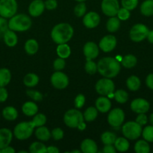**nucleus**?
Instances as JSON below:
<instances>
[{
    "mask_svg": "<svg viewBox=\"0 0 153 153\" xmlns=\"http://www.w3.org/2000/svg\"><path fill=\"white\" fill-rule=\"evenodd\" d=\"M32 26V20L29 16L24 13L15 14L8 21L9 29L14 31H26Z\"/></svg>",
    "mask_w": 153,
    "mask_h": 153,
    "instance_id": "obj_3",
    "label": "nucleus"
},
{
    "mask_svg": "<svg viewBox=\"0 0 153 153\" xmlns=\"http://www.w3.org/2000/svg\"><path fill=\"white\" fill-rule=\"evenodd\" d=\"M13 134L8 128H0V149L9 146L12 140Z\"/></svg>",
    "mask_w": 153,
    "mask_h": 153,
    "instance_id": "obj_19",
    "label": "nucleus"
},
{
    "mask_svg": "<svg viewBox=\"0 0 153 153\" xmlns=\"http://www.w3.org/2000/svg\"><path fill=\"white\" fill-rule=\"evenodd\" d=\"M148 31L149 30L146 25L144 24L137 23L133 25L130 28L129 36L132 41L139 43L146 38Z\"/></svg>",
    "mask_w": 153,
    "mask_h": 153,
    "instance_id": "obj_7",
    "label": "nucleus"
},
{
    "mask_svg": "<svg viewBox=\"0 0 153 153\" xmlns=\"http://www.w3.org/2000/svg\"><path fill=\"white\" fill-rule=\"evenodd\" d=\"M8 29V22L6 20V18L1 16L0 17V38L3 37L4 34Z\"/></svg>",
    "mask_w": 153,
    "mask_h": 153,
    "instance_id": "obj_46",
    "label": "nucleus"
},
{
    "mask_svg": "<svg viewBox=\"0 0 153 153\" xmlns=\"http://www.w3.org/2000/svg\"><path fill=\"white\" fill-rule=\"evenodd\" d=\"M65 67V61L64 58H58L54 61L53 68L56 71H61Z\"/></svg>",
    "mask_w": 153,
    "mask_h": 153,
    "instance_id": "obj_47",
    "label": "nucleus"
},
{
    "mask_svg": "<svg viewBox=\"0 0 153 153\" xmlns=\"http://www.w3.org/2000/svg\"><path fill=\"white\" fill-rule=\"evenodd\" d=\"M121 2L123 7L129 10H133L137 6L138 0H122Z\"/></svg>",
    "mask_w": 153,
    "mask_h": 153,
    "instance_id": "obj_43",
    "label": "nucleus"
},
{
    "mask_svg": "<svg viewBox=\"0 0 153 153\" xmlns=\"http://www.w3.org/2000/svg\"><path fill=\"white\" fill-rule=\"evenodd\" d=\"M85 70L88 74H94L96 72H98V65L92 60H87L85 64Z\"/></svg>",
    "mask_w": 153,
    "mask_h": 153,
    "instance_id": "obj_41",
    "label": "nucleus"
},
{
    "mask_svg": "<svg viewBox=\"0 0 153 153\" xmlns=\"http://www.w3.org/2000/svg\"><path fill=\"white\" fill-rule=\"evenodd\" d=\"M70 48L67 43H62V44H58V46L56 48V53L59 58H68L70 55Z\"/></svg>",
    "mask_w": 153,
    "mask_h": 153,
    "instance_id": "obj_31",
    "label": "nucleus"
},
{
    "mask_svg": "<svg viewBox=\"0 0 153 153\" xmlns=\"http://www.w3.org/2000/svg\"><path fill=\"white\" fill-rule=\"evenodd\" d=\"M149 122H150V123H151V125L153 126V113L150 114V117H149Z\"/></svg>",
    "mask_w": 153,
    "mask_h": 153,
    "instance_id": "obj_59",
    "label": "nucleus"
},
{
    "mask_svg": "<svg viewBox=\"0 0 153 153\" xmlns=\"http://www.w3.org/2000/svg\"><path fill=\"white\" fill-rule=\"evenodd\" d=\"M34 128V126L32 121L21 122L15 126L14 129V135L18 140H26L32 136Z\"/></svg>",
    "mask_w": 153,
    "mask_h": 153,
    "instance_id": "obj_4",
    "label": "nucleus"
},
{
    "mask_svg": "<svg viewBox=\"0 0 153 153\" xmlns=\"http://www.w3.org/2000/svg\"><path fill=\"white\" fill-rule=\"evenodd\" d=\"M70 152H71V153H80L81 151H80V150H73V151H71Z\"/></svg>",
    "mask_w": 153,
    "mask_h": 153,
    "instance_id": "obj_60",
    "label": "nucleus"
},
{
    "mask_svg": "<svg viewBox=\"0 0 153 153\" xmlns=\"http://www.w3.org/2000/svg\"><path fill=\"white\" fill-rule=\"evenodd\" d=\"M4 41L5 44L9 47H14L16 45L18 42V38L16 34H15L14 31L8 29L3 36Z\"/></svg>",
    "mask_w": 153,
    "mask_h": 153,
    "instance_id": "obj_22",
    "label": "nucleus"
},
{
    "mask_svg": "<svg viewBox=\"0 0 153 153\" xmlns=\"http://www.w3.org/2000/svg\"><path fill=\"white\" fill-rule=\"evenodd\" d=\"M0 152L1 153H14L15 150L14 148H12L11 146H6V147L3 148V149H0Z\"/></svg>",
    "mask_w": 153,
    "mask_h": 153,
    "instance_id": "obj_55",
    "label": "nucleus"
},
{
    "mask_svg": "<svg viewBox=\"0 0 153 153\" xmlns=\"http://www.w3.org/2000/svg\"><path fill=\"white\" fill-rule=\"evenodd\" d=\"M34 134H35L36 137L41 141H46L51 137V132L46 127L44 126L38 127L37 129L34 131Z\"/></svg>",
    "mask_w": 153,
    "mask_h": 153,
    "instance_id": "obj_23",
    "label": "nucleus"
},
{
    "mask_svg": "<svg viewBox=\"0 0 153 153\" xmlns=\"http://www.w3.org/2000/svg\"><path fill=\"white\" fill-rule=\"evenodd\" d=\"M8 94L4 87H0V102H4L7 100Z\"/></svg>",
    "mask_w": 153,
    "mask_h": 153,
    "instance_id": "obj_52",
    "label": "nucleus"
},
{
    "mask_svg": "<svg viewBox=\"0 0 153 153\" xmlns=\"http://www.w3.org/2000/svg\"><path fill=\"white\" fill-rule=\"evenodd\" d=\"M146 38L150 43H152L153 44V30L148 31V35H147Z\"/></svg>",
    "mask_w": 153,
    "mask_h": 153,
    "instance_id": "obj_57",
    "label": "nucleus"
},
{
    "mask_svg": "<svg viewBox=\"0 0 153 153\" xmlns=\"http://www.w3.org/2000/svg\"><path fill=\"white\" fill-rule=\"evenodd\" d=\"M98 111L97 108L94 107H88L86 110L84 111L83 117L84 120L87 122H92L94 120L98 117Z\"/></svg>",
    "mask_w": 153,
    "mask_h": 153,
    "instance_id": "obj_36",
    "label": "nucleus"
},
{
    "mask_svg": "<svg viewBox=\"0 0 153 153\" xmlns=\"http://www.w3.org/2000/svg\"><path fill=\"white\" fill-rule=\"evenodd\" d=\"M136 63H137V59H136V58L134 55H130V54L123 57L121 61L122 65L127 69H130L135 67Z\"/></svg>",
    "mask_w": 153,
    "mask_h": 153,
    "instance_id": "obj_33",
    "label": "nucleus"
},
{
    "mask_svg": "<svg viewBox=\"0 0 153 153\" xmlns=\"http://www.w3.org/2000/svg\"><path fill=\"white\" fill-rule=\"evenodd\" d=\"M75 1H78V2H82V1H85L86 0H75Z\"/></svg>",
    "mask_w": 153,
    "mask_h": 153,
    "instance_id": "obj_61",
    "label": "nucleus"
},
{
    "mask_svg": "<svg viewBox=\"0 0 153 153\" xmlns=\"http://www.w3.org/2000/svg\"><path fill=\"white\" fill-rule=\"evenodd\" d=\"M51 137L56 140H59L64 137V131L60 128H55L51 131Z\"/></svg>",
    "mask_w": 153,
    "mask_h": 153,
    "instance_id": "obj_48",
    "label": "nucleus"
},
{
    "mask_svg": "<svg viewBox=\"0 0 153 153\" xmlns=\"http://www.w3.org/2000/svg\"><path fill=\"white\" fill-rule=\"evenodd\" d=\"M124 120V113L121 108H114L110 111L107 117L108 123L114 128L119 127L122 125Z\"/></svg>",
    "mask_w": 153,
    "mask_h": 153,
    "instance_id": "obj_10",
    "label": "nucleus"
},
{
    "mask_svg": "<svg viewBox=\"0 0 153 153\" xmlns=\"http://www.w3.org/2000/svg\"><path fill=\"white\" fill-rule=\"evenodd\" d=\"M146 84L149 89L153 90V73H150L146 79Z\"/></svg>",
    "mask_w": 153,
    "mask_h": 153,
    "instance_id": "obj_53",
    "label": "nucleus"
},
{
    "mask_svg": "<svg viewBox=\"0 0 153 153\" xmlns=\"http://www.w3.org/2000/svg\"><path fill=\"white\" fill-rule=\"evenodd\" d=\"M95 108L100 113H106L111 108V102L107 97H100L95 102Z\"/></svg>",
    "mask_w": 153,
    "mask_h": 153,
    "instance_id": "obj_18",
    "label": "nucleus"
},
{
    "mask_svg": "<svg viewBox=\"0 0 153 153\" xmlns=\"http://www.w3.org/2000/svg\"><path fill=\"white\" fill-rule=\"evenodd\" d=\"M114 146H115L116 151L118 152H124L128 150L129 147H130V143H129L128 140L126 139V137H120L116 139V141L114 143Z\"/></svg>",
    "mask_w": 153,
    "mask_h": 153,
    "instance_id": "obj_24",
    "label": "nucleus"
},
{
    "mask_svg": "<svg viewBox=\"0 0 153 153\" xmlns=\"http://www.w3.org/2000/svg\"><path fill=\"white\" fill-rule=\"evenodd\" d=\"M83 54L86 60H93L99 54V48L94 42H87L83 46Z\"/></svg>",
    "mask_w": 153,
    "mask_h": 153,
    "instance_id": "obj_16",
    "label": "nucleus"
},
{
    "mask_svg": "<svg viewBox=\"0 0 153 153\" xmlns=\"http://www.w3.org/2000/svg\"><path fill=\"white\" fill-rule=\"evenodd\" d=\"M2 115L3 117L7 120L13 121L17 118L18 112L15 108L12 107V106H8L3 109Z\"/></svg>",
    "mask_w": 153,
    "mask_h": 153,
    "instance_id": "obj_26",
    "label": "nucleus"
},
{
    "mask_svg": "<svg viewBox=\"0 0 153 153\" xmlns=\"http://www.w3.org/2000/svg\"><path fill=\"white\" fill-rule=\"evenodd\" d=\"M134 151L136 153H148L150 152V146L148 141L146 140H140L134 145Z\"/></svg>",
    "mask_w": 153,
    "mask_h": 153,
    "instance_id": "obj_34",
    "label": "nucleus"
},
{
    "mask_svg": "<svg viewBox=\"0 0 153 153\" xmlns=\"http://www.w3.org/2000/svg\"><path fill=\"white\" fill-rule=\"evenodd\" d=\"M74 29L68 23H58L51 31V38L57 44L67 43L72 38Z\"/></svg>",
    "mask_w": 153,
    "mask_h": 153,
    "instance_id": "obj_2",
    "label": "nucleus"
},
{
    "mask_svg": "<svg viewBox=\"0 0 153 153\" xmlns=\"http://www.w3.org/2000/svg\"><path fill=\"white\" fill-rule=\"evenodd\" d=\"M50 82L54 88L58 90H62L68 87L69 79L65 73L61 71H56L51 76Z\"/></svg>",
    "mask_w": 153,
    "mask_h": 153,
    "instance_id": "obj_11",
    "label": "nucleus"
},
{
    "mask_svg": "<svg viewBox=\"0 0 153 153\" xmlns=\"http://www.w3.org/2000/svg\"><path fill=\"white\" fill-rule=\"evenodd\" d=\"M34 117H33L32 123L34 125V128H38V127L42 126H44V124L46 122V117L45 116L44 114H36L35 115H34Z\"/></svg>",
    "mask_w": 153,
    "mask_h": 153,
    "instance_id": "obj_39",
    "label": "nucleus"
},
{
    "mask_svg": "<svg viewBox=\"0 0 153 153\" xmlns=\"http://www.w3.org/2000/svg\"><path fill=\"white\" fill-rule=\"evenodd\" d=\"M98 65V72L102 76L108 79L116 77L121 70L120 63L116 58L111 57H104L101 58Z\"/></svg>",
    "mask_w": 153,
    "mask_h": 153,
    "instance_id": "obj_1",
    "label": "nucleus"
},
{
    "mask_svg": "<svg viewBox=\"0 0 153 153\" xmlns=\"http://www.w3.org/2000/svg\"><path fill=\"white\" fill-rule=\"evenodd\" d=\"M17 11L16 0H0V16L4 18H10Z\"/></svg>",
    "mask_w": 153,
    "mask_h": 153,
    "instance_id": "obj_8",
    "label": "nucleus"
},
{
    "mask_svg": "<svg viewBox=\"0 0 153 153\" xmlns=\"http://www.w3.org/2000/svg\"><path fill=\"white\" fill-rule=\"evenodd\" d=\"M86 102V98L82 94H80L76 97L74 100V105L76 108H81L84 105Z\"/></svg>",
    "mask_w": 153,
    "mask_h": 153,
    "instance_id": "obj_49",
    "label": "nucleus"
},
{
    "mask_svg": "<svg viewBox=\"0 0 153 153\" xmlns=\"http://www.w3.org/2000/svg\"><path fill=\"white\" fill-rule=\"evenodd\" d=\"M29 152L31 153H46V147L40 142H33L29 146Z\"/></svg>",
    "mask_w": 153,
    "mask_h": 153,
    "instance_id": "obj_38",
    "label": "nucleus"
},
{
    "mask_svg": "<svg viewBox=\"0 0 153 153\" xmlns=\"http://www.w3.org/2000/svg\"><path fill=\"white\" fill-rule=\"evenodd\" d=\"M81 152L84 153H96L98 152V146L95 142L92 139H85L82 141L80 145Z\"/></svg>",
    "mask_w": 153,
    "mask_h": 153,
    "instance_id": "obj_20",
    "label": "nucleus"
},
{
    "mask_svg": "<svg viewBox=\"0 0 153 153\" xmlns=\"http://www.w3.org/2000/svg\"><path fill=\"white\" fill-rule=\"evenodd\" d=\"M142 126L136 121H130L122 126V131L124 137L129 140H136L142 134Z\"/></svg>",
    "mask_w": 153,
    "mask_h": 153,
    "instance_id": "obj_5",
    "label": "nucleus"
},
{
    "mask_svg": "<svg viewBox=\"0 0 153 153\" xmlns=\"http://www.w3.org/2000/svg\"><path fill=\"white\" fill-rule=\"evenodd\" d=\"M45 8H46L49 10H52L56 9L58 5L56 0H46L44 1Z\"/></svg>",
    "mask_w": 153,
    "mask_h": 153,
    "instance_id": "obj_50",
    "label": "nucleus"
},
{
    "mask_svg": "<svg viewBox=\"0 0 153 153\" xmlns=\"http://www.w3.org/2000/svg\"><path fill=\"white\" fill-rule=\"evenodd\" d=\"M38 43L34 39H29L27 40L24 46L26 52L28 55H34L38 51Z\"/></svg>",
    "mask_w": 153,
    "mask_h": 153,
    "instance_id": "obj_25",
    "label": "nucleus"
},
{
    "mask_svg": "<svg viewBox=\"0 0 153 153\" xmlns=\"http://www.w3.org/2000/svg\"><path fill=\"white\" fill-rule=\"evenodd\" d=\"M95 90L100 95L108 97L110 94H113L115 85L110 79L104 77L98 81L95 85Z\"/></svg>",
    "mask_w": 153,
    "mask_h": 153,
    "instance_id": "obj_9",
    "label": "nucleus"
},
{
    "mask_svg": "<svg viewBox=\"0 0 153 153\" xmlns=\"http://www.w3.org/2000/svg\"><path fill=\"white\" fill-rule=\"evenodd\" d=\"M104 153H116V149L113 145H105L103 149Z\"/></svg>",
    "mask_w": 153,
    "mask_h": 153,
    "instance_id": "obj_54",
    "label": "nucleus"
},
{
    "mask_svg": "<svg viewBox=\"0 0 153 153\" xmlns=\"http://www.w3.org/2000/svg\"><path fill=\"white\" fill-rule=\"evenodd\" d=\"M119 8L118 0H103L101 2L102 12L110 17L116 16Z\"/></svg>",
    "mask_w": 153,
    "mask_h": 153,
    "instance_id": "obj_12",
    "label": "nucleus"
},
{
    "mask_svg": "<svg viewBox=\"0 0 153 153\" xmlns=\"http://www.w3.org/2000/svg\"><path fill=\"white\" fill-rule=\"evenodd\" d=\"M26 94L28 97L32 99L34 101H41L43 100V94L38 91L34 90H28L26 91Z\"/></svg>",
    "mask_w": 153,
    "mask_h": 153,
    "instance_id": "obj_44",
    "label": "nucleus"
},
{
    "mask_svg": "<svg viewBox=\"0 0 153 153\" xmlns=\"http://www.w3.org/2000/svg\"><path fill=\"white\" fill-rule=\"evenodd\" d=\"M150 108V104L146 100L137 98L134 100L130 103V109L136 114H146Z\"/></svg>",
    "mask_w": 153,
    "mask_h": 153,
    "instance_id": "obj_13",
    "label": "nucleus"
},
{
    "mask_svg": "<svg viewBox=\"0 0 153 153\" xmlns=\"http://www.w3.org/2000/svg\"><path fill=\"white\" fill-rule=\"evenodd\" d=\"M46 152L48 153H58L59 149L54 146H50L46 148Z\"/></svg>",
    "mask_w": 153,
    "mask_h": 153,
    "instance_id": "obj_56",
    "label": "nucleus"
},
{
    "mask_svg": "<svg viewBox=\"0 0 153 153\" xmlns=\"http://www.w3.org/2000/svg\"><path fill=\"white\" fill-rule=\"evenodd\" d=\"M22 113L28 117H33L38 111L37 105L33 102H26L22 106Z\"/></svg>",
    "mask_w": 153,
    "mask_h": 153,
    "instance_id": "obj_21",
    "label": "nucleus"
},
{
    "mask_svg": "<svg viewBox=\"0 0 153 153\" xmlns=\"http://www.w3.org/2000/svg\"><path fill=\"white\" fill-rule=\"evenodd\" d=\"M11 79V73L7 68L0 69V87H5Z\"/></svg>",
    "mask_w": 153,
    "mask_h": 153,
    "instance_id": "obj_32",
    "label": "nucleus"
},
{
    "mask_svg": "<svg viewBox=\"0 0 153 153\" xmlns=\"http://www.w3.org/2000/svg\"><path fill=\"white\" fill-rule=\"evenodd\" d=\"M136 122L140 126H144L148 122V118L146 114H138V116L136 118Z\"/></svg>",
    "mask_w": 153,
    "mask_h": 153,
    "instance_id": "obj_51",
    "label": "nucleus"
},
{
    "mask_svg": "<svg viewBox=\"0 0 153 153\" xmlns=\"http://www.w3.org/2000/svg\"><path fill=\"white\" fill-rule=\"evenodd\" d=\"M74 14L76 15L77 17H81V16H84L86 11V5L83 1L82 2H79L74 7Z\"/></svg>",
    "mask_w": 153,
    "mask_h": 153,
    "instance_id": "obj_42",
    "label": "nucleus"
},
{
    "mask_svg": "<svg viewBox=\"0 0 153 153\" xmlns=\"http://www.w3.org/2000/svg\"><path fill=\"white\" fill-rule=\"evenodd\" d=\"M117 40L115 36L112 34L106 35L100 40L99 43V48L104 52H110L116 46Z\"/></svg>",
    "mask_w": 153,
    "mask_h": 153,
    "instance_id": "obj_14",
    "label": "nucleus"
},
{
    "mask_svg": "<svg viewBox=\"0 0 153 153\" xmlns=\"http://www.w3.org/2000/svg\"><path fill=\"white\" fill-rule=\"evenodd\" d=\"M113 97L117 102L123 104L128 100V94L124 90H118L113 94Z\"/></svg>",
    "mask_w": 153,
    "mask_h": 153,
    "instance_id": "obj_37",
    "label": "nucleus"
},
{
    "mask_svg": "<svg viewBox=\"0 0 153 153\" xmlns=\"http://www.w3.org/2000/svg\"><path fill=\"white\" fill-rule=\"evenodd\" d=\"M126 85L128 88L131 91H136L139 90L140 88L141 82L140 79L136 76H130V77L128 78L126 81Z\"/></svg>",
    "mask_w": 153,
    "mask_h": 153,
    "instance_id": "obj_27",
    "label": "nucleus"
},
{
    "mask_svg": "<svg viewBox=\"0 0 153 153\" xmlns=\"http://www.w3.org/2000/svg\"><path fill=\"white\" fill-rule=\"evenodd\" d=\"M140 12L146 16H153V0H146L141 4Z\"/></svg>",
    "mask_w": 153,
    "mask_h": 153,
    "instance_id": "obj_28",
    "label": "nucleus"
},
{
    "mask_svg": "<svg viewBox=\"0 0 153 153\" xmlns=\"http://www.w3.org/2000/svg\"><path fill=\"white\" fill-rule=\"evenodd\" d=\"M45 9L44 1L42 0H34L28 6V13L33 17H38L43 13Z\"/></svg>",
    "mask_w": 153,
    "mask_h": 153,
    "instance_id": "obj_17",
    "label": "nucleus"
},
{
    "mask_svg": "<svg viewBox=\"0 0 153 153\" xmlns=\"http://www.w3.org/2000/svg\"><path fill=\"white\" fill-rule=\"evenodd\" d=\"M106 27L109 32H116L120 27V19L116 16H111L106 22Z\"/></svg>",
    "mask_w": 153,
    "mask_h": 153,
    "instance_id": "obj_30",
    "label": "nucleus"
},
{
    "mask_svg": "<svg viewBox=\"0 0 153 153\" xmlns=\"http://www.w3.org/2000/svg\"><path fill=\"white\" fill-rule=\"evenodd\" d=\"M64 122L70 128H77L78 126L83 122V114L76 109H70L64 115Z\"/></svg>",
    "mask_w": 153,
    "mask_h": 153,
    "instance_id": "obj_6",
    "label": "nucleus"
},
{
    "mask_svg": "<svg viewBox=\"0 0 153 153\" xmlns=\"http://www.w3.org/2000/svg\"><path fill=\"white\" fill-rule=\"evenodd\" d=\"M100 21V17L99 14L96 12L90 11L84 15L82 22L84 25L88 28H94L99 25Z\"/></svg>",
    "mask_w": 153,
    "mask_h": 153,
    "instance_id": "obj_15",
    "label": "nucleus"
},
{
    "mask_svg": "<svg viewBox=\"0 0 153 153\" xmlns=\"http://www.w3.org/2000/svg\"><path fill=\"white\" fill-rule=\"evenodd\" d=\"M86 123H84V122L81 123L77 126V128L79 130H80V131H83L84 129H86Z\"/></svg>",
    "mask_w": 153,
    "mask_h": 153,
    "instance_id": "obj_58",
    "label": "nucleus"
},
{
    "mask_svg": "<svg viewBox=\"0 0 153 153\" xmlns=\"http://www.w3.org/2000/svg\"><path fill=\"white\" fill-rule=\"evenodd\" d=\"M39 77L34 73H28L23 78V83L28 88H33L38 84Z\"/></svg>",
    "mask_w": 153,
    "mask_h": 153,
    "instance_id": "obj_29",
    "label": "nucleus"
},
{
    "mask_svg": "<svg viewBox=\"0 0 153 153\" xmlns=\"http://www.w3.org/2000/svg\"><path fill=\"white\" fill-rule=\"evenodd\" d=\"M100 139L104 145H113L116 139V136L111 131H105L101 134Z\"/></svg>",
    "mask_w": 153,
    "mask_h": 153,
    "instance_id": "obj_35",
    "label": "nucleus"
},
{
    "mask_svg": "<svg viewBox=\"0 0 153 153\" xmlns=\"http://www.w3.org/2000/svg\"><path fill=\"white\" fill-rule=\"evenodd\" d=\"M142 135L144 140L152 143L153 142V126H147L142 129Z\"/></svg>",
    "mask_w": 153,
    "mask_h": 153,
    "instance_id": "obj_40",
    "label": "nucleus"
},
{
    "mask_svg": "<svg viewBox=\"0 0 153 153\" xmlns=\"http://www.w3.org/2000/svg\"><path fill=\"white\" fill-rule=\"evenodd\" d=\"M130 10H128V9L124 8V7H122L119 8L118 10V13H117V17L120 19V20H127L130 17Z\"/></svg>",
    "mask_w": 153,
    "mask_h": 153,
    "instance_id": "obj_45",
    "label": "nucleus"
},
{
    "mask_svg": "<svg viewBox=\"0 0 153 153\" xmlns=\"http://www.w3.org/2000/svg\"><path fill=\"white\" fill-rule=\"evenodd\" d=\"M19 153H27L26 151H20Z\"/></svg>",
    "mask_w": 153,
    "mask_h": 153,
    "instance_id": "obj_62",
    "label": "nucleus"
}]
</instances>
